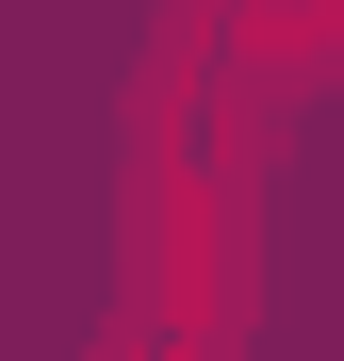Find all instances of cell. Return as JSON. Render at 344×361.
<instances>
[{"label": "cell", "instance_id": "cell-2", "mask_svg": "<svg viewBox=\"0 0 344 361\" xmlns=\"http://www.w3.org/2000/svg\"><path fill=\"white\" fill-rule=\"evenodd\" d=\"M229 66H295V82L344 66V0H262V17L229 33Z\"/></svg>", "mask_w": 344, "mask_h": 361}, {"label": "cell", "instance_id": "cell-1", "mask_svg": "<svg viewBox=\"0 0 344 361\" xmlns=\"http://www.w3.org/2000/svg\"><path fill=\"white\" fill-rule=\"evenodd\" d=\"M246 295V66L229 33H181L132 99V312L164 361L229 345Z\"/></svg>", "mask_w": 344, "mask_h": 361}]
</instances>
